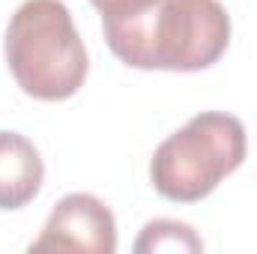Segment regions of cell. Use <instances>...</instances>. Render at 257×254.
I'll list each match as a JSON object with an SVG mask.
<instances>
[{
  "label": "cell",
  "instance_id": "1",
  "mask_svg": "<svg viewBox=\"0 0 257 254\" xmlns=\"http://www.w3.org/2000/svg\"><path fill=\"white\" fill-rule=\"evenodd\" d=\"M102 27L108 48L135 69L200 72L230 45V15L218 0H159Z\"/></svg>",
  "mask_w": 257,
  "mask_h": 254
},
{
  "label": "cell",
  "instance_id": "2",
  "mask_svg": "<svg viewBox=\"0 0 257 254\" xmlns=\"http://www.w3.org/2000/svg\"><path fill=\"white\" fill-rule=\"evenodd\" d=\"M3 51L30 99L63 102L87 81V48L63 0H24L9 18Z\"/></svg>",
  "mask_w": 257,
  "mask_h": 254
},
{
  "label": "cell",
  "instance_id": "3",
  "mask_svg": "<svg viewBox=\"0 0 257 254\" xmlns=\"http://www.w3.org/2000/svg\"><path fill=\"white\" fill-rule=\"evenodd\" d=\"M245 126L221 111H203L165 138L150 162L153 189L168 200L194 203L245 162Z\"/></svg>",
  "mask_w": 257,
  "mask_h": 254
},
{
  "label": "cell",
  "instance_id": "4",
  "mask_svg": "<svg viewBox=\"0 0 257 254\" xmlns=\"http://www.w3.org/2000/svg\"><path fill=\"white\" fill-rule=\"evenodd\" d=\"M33 251L57 248V251H90L114 254L117 251V224L111 209L87 191L66 194L51 209L39 239L30 245Z\"/></svg>",
  "mask_w": 257,
  "mask_h": 254
},
{
  "label": "cell",
  "instance_id": "5",
  "mask_svg": "<svg viewBox=\"0 0 257 254\" xmlns=\"http://www.w3.org/2000/svg\"><path fill=\"white\" fill-rule=\"evenodd\" d=\"M45 180V165L33 141L18 132H0V209L27 206Z\"/></svg>",
  "mask_w": 257,
  "mask_h": 254
},
{
  "label": "cell",
  "instance_id": "6",
  "mask_svg": "<svg viewBox=\"0 0 257 254\" xmlns=\"http://www.w3.org/2000/svg\"><path fill=\"white\" fill-rule=\"evenodd\" d=\"M138 254H153V251H203L200 236L194 233L189 224L183 221H171V218H156L150 221L138 242H135Z\"/></svg>",
  "mask_w": 257,
  "mask_h": 254
},
{
  "label": "cell",
  "instance_id": "7",
  "mask_svg": "<svg viewBox=\"0 0 257 254\" xmlns=\"http://www.w3.org/2000/svg\"><path fill=\"white\" fill-rule=\"evenodd\" d=\"M99 15H102V24H111V21H123V18H132L144 9H150L153 3L159 0H90Z\"/></svg>",
  "mask_w": 257,
  "mask_h": 254
}]
</instances>
